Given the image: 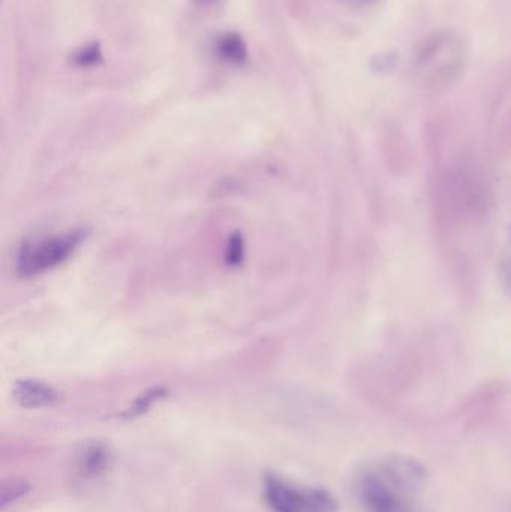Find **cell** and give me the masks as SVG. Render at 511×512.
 <instances>
[{"label":"cell","mask_w":511,"mask_h":512,"mask_svg":"<svg viewBox=\"0 0 511 512\" xmlns=\"http://www.w3.org/2000/svg\"><path fill=\"white\" fill-rule=\"evenodd\" d=\"M467 56V45L459 33L437 30L417 45L411 72L414 80L425 89H447L461 77Z\"/></svg>","instance_id":"cell-1"},{"label":"cell","mask_w":511,"mask_h":512,"mask_svg":"<svg viewBox=\"0 0 511 512\" xmlns=\"http://www.w3.org/2000/svg\"><path fill=\"white\" fill-rule=\"evenodd\" d=\"M263 499L272 512H336L338 501L321 487H299L278 474L264 475Z\"/></svg>","instance_id":"cell-2"},{"label":"cell","mask_w":511,"mask_h":512,"mask_svg":"<svg viewBox=\"0 0 511 512\" xmlns=\"http://www.w3.org/2000/svg\"><path fill=\"white\" fill-rule=\"evenodd\" d=\"M83 237V231H71L63 236L48 237L35 243H27L18 255V273L24 277H32L56 268L74 254Z\"/></svg>","instance_id":"cell-3"},{"label":"cell","mask_w":511,"mask_h":512,"mask_svg":"<svg viewBox=\"0 0 511 512\" xmlns=\"http://www.w3.org/2000/svg\"><path fill=\"white\" fill-rule=\"evenodd\" d=\"M356 495L366 512H413L408 493L396 486L380 466L360 472Z\"/></svg>","instance_id":"cell-4"},{"label":"cell","mask_w":511,"mask_h":512,"mask_svg":"<svg viewBox=\"0 0 511 512\" xmlns=\"http://www.w3.org/2000/svg\"><path fill=\"white\" fill-rule=\"evenodd\" d=\"M113 460V451L105 442H84L72 454V481L78 487L93 486L108 474Z\"/></svg>","instance_id":"cell-5"},{"label":"cell","mask_w":511,"mask_h":512,"mask_svg":"<svg viewBox=\"0 0 511 512\" xmlns=\"http://www.w3.org/2000/svg\"><path fill=\"white\" fill-rule=\"evenodd\" d=\"M378 466L396 486L401 487L408 495L417 492L425 483L426 475H428L425 466L419 460L410 456H401V454L387 457L383 462L378 463Z\"/></svg>","instance_id":"cell-6"},{"label":"cell","mask_w":511,"mask_h":512,"mask_svg":"<svg viewBox=\"0 0 511 512\" xmlns=\"http://www.w3.org/2000/svg\"><path fill=\"white\" fill-rule=\"evenodd\" d=\"M12 396L18 405L26 409L47 408L59 400V394L53 387L33 379L15 382Z\"/></svg>","instance_id":"cell-7"},{"label":"cell","mask_w":511,"mask_h":512,"mask_svg":"<svg viewBox=\"0 0 511 512\" xmlns=\"http://www.w3.org/2000/svg\"><path fill=\"white\" fill-rule=\"evenodd\" d=\"M212 51L213 56L225 65L243 66L249 59L248 45L237 32H224L216 36Z\"/></svg>","instance_id":"cell-8"},{"label":"cell","mask_w":511,"mask_h":512,"mask_svg":"<svg viewBox=\"0 0 511 512\" xmlns=\"http://www.w3.org/2000/svg\"><path fill=\"white\" fill-rule=\"evenodd\" d=\"M168 391L165 390L164 387H153L150 390H147L146 393L141 394L125 412H122L120 417L123 420H134V418L141 417V415L146 414L147 411L152 409V406L155 403H158L159 400L167 397Z\"/></svg>","instance_id":"cell-9"},{"label":"cell","mask_w":511,"mask_h":512,"mask_svg":"<svg viewBox=\"0 0 511 512\" xmlns=\"http://www.w3.org/2000/svg\"><path fill=\"white\" fill-rule=\"evenodd\" d=\"M104 62V53L99 42H90L77 48L74 53L69 56V65L77 69H90L101 65Z\"/></svg>","instance_id":"cell-10"},{"label":"cell","mask_w":511,"mask_h":512,"mask_svg":"<svg viewBox=\"0 0 511 512\" xmlns=\"http://www.w3.org/2000/svg\"><path fill=\"white\" fill-rule=\"evenodd\" d=\"M30 484L26 480H9L3 481L0 487V505L5 510L8 505L15 504L20 501L23 496L30 492Z\"/></svg>","instance_id":"cell-11"},{"label":"cell","mask_w":511,"mask_h":512,"mask_svg":"<svg viewBox=\"0 0 511 512\" xmlns=\"http://www.w3.org/2000/svg\"><path fill=\"white\" fill-rule=\"evenodd\" d=\"M243 255H245V245H243V239L240 234H234L231 237L230 245L227 249V261L231 265H237L242 262Z\"/></svg>","instance_id":"cell-12"},{"label":"cell","mask_w":511,"mask_h":512,"mask_svg":"<svg viewBox=\"0 0 511 512\" xmlns=\"http://www.w3.org/2000/svg\"><path fill=\"white\" fill-rule=\"evenodd\" d=\"M506 282L507 286H509V289L511 291V262L509 267H507Z\"/></svg>","instance_id":"cell-13"},{"label":"cell","mask_w":511,"mask_h":512,"mask_svg":"<svg viewBox=\"0 0 511 512\" xmlns=\"http://www.w3.org/2000/svg\"><path fill=\"white\" fill-rule=\"evenodd\" d=\"M218 2V0H195V3H198V5H212V3Z\"/></svg>","instance_id":"cell-14"},{"label":"cell","mask_w":511,"mask_h":512,"mask_svg":"<svg viewBox=\"0 0 511 512\" xmlns=\"http://www.w3.org/2000/svg\"><path fill=\"white\" fill-rule=\"evenodd\" d=\"M363 2H371V0H363Z\"/></svg>","instance_id":"cell-15"}]
</instances>
